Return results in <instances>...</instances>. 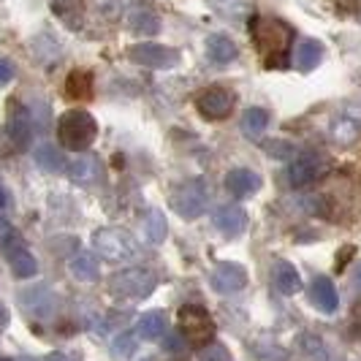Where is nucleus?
Masks as SVG:
<instances>
[{"label": "nucleus", "instance_id": "f257e3e1", "mask_svg": "<svg viewBox=\"0 0 361 361\" xmlns=\"http://www.w3.org/2000/svg\"><path fill=\"white\" fill-rule=\"evenodd\" d=\"M250 38H253L255 49L264 57V63L269 68H283L286 66V57H288L290 47H293V27L288 22L277 17H264V14H255L250 19Z\"/></svg>", "mask_w": 361, "mask_h": 361}, {"label": "nucleus", "instance_id": "f03ea898", "mask_svg": "<svg viewBox=\"0 0 361 361\" xmlns=\"http://www.w3.org/2000/svg\"><path fill=\"white\" fill-rule=\"evenodd\" d=\"M98 136V123L92 120L90 111L85 109H68L66 114H60L57 120V142L66 149H87Z\"/></svg>", "mask_w": 361, "mask_h": 361}, {"label": "nucleus", "instance_id": "7ed1b4c3", "mask_svg": "<svg viewBox=\"0 0 361 361\" xmlns=\"http://www.w3.org/2000/svg\"><path fill=\"white\" fill-rule=\"evenodd\" d=\"M92 245L106 261H114V264H126V261H133L142 255L136 239L123 228H98L92 234Z\"/></svg>", "mask_w": 361, "mask_h": 361}, {"label": "nucleus", "instance_id": "20e7f679", "mask_svg": "<svg viewBox=\"0 0 361 361\" xmlns=\"http://www.w3.org/2000/svg\"><path fill=\"white\" fill-rule=\"evenodd\" d=\"M177 318H180V331L188 345L201 348V345L212 343V337H215V321H212V315L204 307L188 305V307L180 310Z\"/></svg>", "mask_w": 361, "mask_h": 361}, {"label": "nucleus", "instance_id": "39448f33", "mask_svg": "<svg viewBox=\"0 0 361 361\" xmlns=\"http://www.w3.org/2000/svg\"><path fill=\"white\" fill-rule=\"evenodd\" d=\"M158 286L155 274L147 269H123L111 274L109 280V290L117 299H147Z\"/></svg>", "mask_w": 361, "mask_h": 361}, {"label": "nucleus", "instance_id": "423d86ee", "mask_svg": "<svg viewBox=\"0 0 361 361\" xmlns=\"http://www.w3.org/2000/svg\"><path fill=\"white\" fill-rule=\"evenodd\" d=\"M169 204H171V209L180 217L196 220V217H201L204 209H207V188H204L199 180L182 182V185H177V190L171 193Z\"/></svg>", "mask_w": 361, "mask_h": 361}, {"label": "nucleus", "instance_id": "0eeeda50", "mask_svg": "<svg viewBox=\"0 0 361 361\" xmlns=\"http://www.w3.org/2000/svg\"><path fill=\"white\" fill-rule=\"evenodd\" d=\"M128 57L136 63V66H145V68H174L180 63V52L171 49V47H163V44H152V41H142V44H133L128 47Z\"/></svg>", "mask_w": 361, "mask_h": 361}, {"label": "nucleus", "instance_id": "6e6552de", "mask_svg": "<svg viewBox=\"0 0 361 361\" xmlns=\"http://www.w3.org/2000/svg\"><path fill=\"white\" fill-rule=\"evenodd\" d=\"M196 109L207 120H226L234 111V95L223 87H209L196 98Z\"/></svg>", "mask_w": 361, "mask_h": 361}, {"label": "nucleus", "instance_id": "1a4fd4ad", "mask_svg": "<svg viewBox=\"0 0 361 361\" xmlns=\"http://www.w3.org/2000/svg\"><path fill=\"white\" fill-rule=\"evenodd\" d=\"M212 286L220 293H236L247 286V271L234 261H223L212 269Z\"/></svg>", "mask_w": 361, "mask_h": 361}, {"label": "nucleus", "instance_id": "9d476101", "mask_svg": "<svg viewBox=\"0 0 361 361\" xmlns=\"http://www.w3.org/2000/svg\"><path fill=\"white\" fill-rule=\"evenodd\" d=\"M212 223H215V228L223 236H231V239H236V236H242V231L247 228V215H245V209H242V207L228 204V207H220V209H215Z\"/></svg>", "mask_w": 361, "mask_h": 361}, {"label": "nucleus", "instance_id": "9b49d317", "mask_svg": "<svg viewBox=\"0 0 361 361\" xmlns=\"http://www.w3.org/2000/svg\"><path fill=\"white\" fill-rule=\"evenodd\" d=\"M6 258H8V267H11V271H14L17 277H22V280L36 277V271H38L36 258L30 255V250H27L19 239H8V242H6Z\"/></svg>", "mask_w": 361, "mask_h": 361}, {"label": "nucleus", "instance_id": "f8f14e48", "mask_svg": "<svg viewBox=\"0 0 361 361\" xmlns=\"http://www.w3.org/2000/svg\"><path fill=\"white\" fill-rule=\"evenodd\" d=\"M326 171V166H321L318 155H305V158H293L288 166V182L293 188H305L312 180H318Z\"/></svg>", "mask_w": 361, "mask_h": 361}, {"label": "nucleus", "instance_id": "ddd939ff", "mask_svg": "<svg viewBox=\"0 0 361 361\" xmlns=\"http://www.w3.org/2000/svg\"><path fill=\"white\" fill-rule=\"evenodd\" d=\"M261 188V177L250 169H231L226 174V190L236 199H250Z\"/></svg>", "mask_w": 361, "mask_h": 361}, {"label": "nucleus", "instance_id": "4468645a", "mask_svg": "<svg viewBox=\"0 0 361 361\" xmlns=\"http://www.w3.org/2000/svg\"><path fill=\"white\" fill-rule=\"evenodd\" d=\"M310 302H312V307H318L321 312H334L337 305H340L334 283L329 277H324V274H318L312 280V286H310Z\"/></svg>", "mask_w": 361, "mask_h": 361}, {"label": "nucleus", "instance_id": "2eb2a0df", "mask_svg": "<svg viewBox=\"0 0 361 361\" xmlns=\"http://www.w3.org/2000/svg\"><path fill=\"white\" fill-rule=\"evenodd\" d=\"M321 60H324V44H321V41H315V38H305V41H299V44H296L293 63H296V68H299L302 73L315 71V68L321 66Z\"/></svg>", "mask_w": 361, "mask_h": 361}, {"label": "nucleus", "instance_id": "dca6fc26", "mask_svg": "<svg viewBox=\"0 0 361 361\" xmlns=\"http://www.w3.org/2000/svg\"><path fill=\"white\" fill-rule=\"evenodd\" d=\"M271 283H274V288L280 290L283 296H293L296 290L302 288V277H299L296 267L288 264V261H277L271 267Z\"/></svg>", "mask_w": 361, "mask_h": 361}, {"label": "nucleus", "instance_id": "f3484780", "mask_svg": "<svg viewBox=\"0 0 361 361\" xmlns=\"http://www.w3.org/2000/svg\"><path fill=\"white\" fill-rule=\"evenodd\" d=\"M236 54H239V49L228 36L215 33V36L207 38V57L217 66H228L231 60H236Z\"/></svg>", "mask_w": 361, "mask_h": 361}, {"label": "nucleus", "instance_id": "a211bd4d", "mask_svg": "<svg viewBox=\"0 0 361 361\" xmlns=\"http://www.w3.org/2000/svg\"><path fill=\"white\" fill-rule=\"evenodd\" d=\"M8 133L17 147H25L30 142V114L19 104H11V111H8Z\"/></svg>", "mask_w": 361, "mask_h": 361}, {"label": "nucleus", "instance_id": "6ab92c4d", "mask_svg": "<svg viewBox=\"0 0 361 361\" xmlns=\"http://www.w3.org/2000/svg\"><path fill=\"white\" fill-rule=\"evenodd\" d=\"M68 269L76 280H82V283H92L95 277H98V255L95 253H85V250H79V253L73 255L71 261H68Z\"/></svg>", "mask_w": 361, "mask_h": 361}, {"label": "nucleus", "instance_id": "aec40b11", "mask_svg": "<svg viewBox=\"0 0 361 361\" xmlns=\"http://www.w3.org/2000/svg\"><path fill=\"white\" fill-rule=\"evenodd\" d=\"M52 290L47 288V286H41V288H30L22 293V307L27 310V312H33V315H49L52 312Z\"/></svg>", "mask_w": 361, "mask_h": 361}, {"label": "nucleus", "instance_id": "412c9836", "mask_svg": "<svg viewBox=\"0 0 361 361\" xmlns=\"http://www.w3.org/2000/svg\"><path fill=\"white\" fill-rule=\"evenodd\" d=\"M66 95L71 101H90L92 98V73L90 71H71L66 79Z\"/></svg>", "mask_w": 361, "mask_h": 361}, {"label": "nucleus", "instance_id": "4be33fe9", "mask_svg": "<svg viewBox=\"0 0 361 361\" xmlns=\"http://www.w3.org/2000/svg\"><path fill=\"white\" fill-rule=\"evenodd\" d=\"M128 30L136 33V36H155L161 30V19L147 8H136V11L128 14Z\"/></svg>", "mask_w": 361, "mask_h": 361}, {"label": "nucleus", "instance_id": "5701e85b", "mask_svg": "<svg viewBox=\"0 0 361 361\" xmlns=\"http://www.w3.org/2000/svg\"><path fill=\"white\" fill-rule=\"evenodd\" d=\"M163 331H166V312L161 310H152V312H145L136 324V334L142 340H161Z\"/></svg>", "mask_w": 361, "mask_h": 361}, {"label": "nucleus", "instance_id": "b1692460", "mask_svg": "<svg viewBox=\"0 0 361 361\" xmlns=\"http://www.w3.org/2000/svg\"><path fill=\"white\" fill-rule=\"evenodd\" d=\"M267 126H269V114L258 106L245 109V114H242V120H239V128H242V133H245L247 139H258V136L267 130Z\"/></svg>", "mask_w": 361, "mask_h": 361}, {"label": "nucleus", "instance_id": "393cba45", "mask_svg": "<svg viewBox=\"0 0 361 361\" xmlns=\"http://www.w3.org/2000/svg\"><path fill=\"white\" fill-rule=\"evenodd\" d=\"M33 158H36V166H41L44 171H60L63 166H68L66 158H63V152L54 145H38L33 149Z\"/></svg>", "mask_w": 361, "mask_h": 361}, {"label": "nucleus", "instance_id": "a878e982", "mask_svg": "<svg viewBox=\"0 0 361 361\" xmlns=\"http://www.w3.org/2000/svg\"><path fill=\"white\" fill-rule=\"evenodd\" d=\"M169 234V226H166V215L161 209H149L145 217V236L152 242V245H161Z\"/></svg>", "mask_w": 361, "mask_h": 361}, {"label": "nucleus", "instance_id": "bb28decb", "mask_svg": "<svg viewBox=\"0 0 361 361\" xmlns=\"http://www.w3.org/2000/svg\"><path fill=\"white\" fill-rule=\"evenodd\" d=\"M95 171H98V161L90 155H82L73 163H68V177L73 182H90L95 180Z\"/></svg>", "mask_w": 361, "mask_h": 361}, {"label": "nucleus", "instance_id": "cd10ccee", "mask_svg": "<svg viewBox=\"0 0 361 361\" xmlns=\"http://www.w3.org/2000/svg\"><path fill=\"white\" fill-rule=\"evenodd\" d=\"M359 123H353V120H334V126H331V136L340 142V145H350L356 136H359Z\"/></svg>", "mask_w": 361, "mask_h": 361}, {"label": "nucleus", "instance_id": "c85d7f7f", "mask_svg": "<svg viewBox=\"0 0 361 361\" xmlns=\"http://www.w3.org/2000/svg\"><path fill=\"white\" fill-rule=\"evenodd\" d=\"M199 361H234L228 348L220 343H207L199 348Z\"/></svg>", "mask_w": 361, "mask_h": 361}, {"label": "nucleus", "instance_id": "c756f323", "mask_svg": "<svg viewBox=\"0 0 361 361\" xmlns=\"http://www.w3.org/2000/svg\"><path fill=\"white\" fill-rule=\"evenodd\" d=\"M264 149H267V155H271V158H280V161H288V163L299 155L296 145H288V142H267Z\"/></svg>", "mask_w": 361, "mask_h": 361}, {"label": "nucleus", "instance_id": "7c9ffc66", "mask_svg": "<svg viewBox=\"0 0 361 361\" xmlns=\"http://www.w3.org/2000/svg\"><path fill=\"white\" fill-rule=\"evenodd\" d=\"M133 348H136L133 334H130V331H123V334H117V337H114V343H111V353H114L117 359H126V356L133 353Z\"/></svg>", "mask_w": 361, "mask_h": 361}, {"label": "nucleus", "instance_id": "2f4dec72", "mask_svg": "<svg viewBox=\"0 0 361 361\" xmlns=\"http://www.w3.org/2000/svg\"><path fill=\"white\" fill-rule=\"evenodd\" d=\"M52 8H54V14H60V17L68 22V11H82V0H73V3H66V0H52Z\"/></svg>", "mask_w": 361, "mask_h": 361}, {"label": "nucleus", "instance_id": "473e14b6", "mask_svg": "<svg viewBox=\"0 0 361 361\" xmlns=\"http://www.w3.org/2000/svg\"><path fill=\"white\" fill-rule=\"evenodd\" d=\"M11 79H14V66L0 57V85H8Z\"/></svg>", "mask_w": 361, "mask_h": 361}, {"label": "nucleus", "instance_id": "72a5a7b5", "mask_svg": "<svg viewBox=\"0 0 361 361\" xmlns=\"http://www.w3.org/2000/svg\"><path fill=\"white\" fill-rule=\"evenodd\" d=\"M337 6L348 11V14H353V11H361V0H337Z\"/></svg>", "mask_w": 361, "mask_h": 361}, {"label": "nucleus", "instance_id": "f704fd0d", "mask_svg": "<svg viewBox=\"0 0 361 361\" xmlns=\"http://www.w3.org/2000/svg\"><path fill=\"white\" fill-rule=\"evenodd\" d=\"M350 288L356 290V293H361V264L356 267V271L350 274Z\"/></svg>", "mask_w": 361, "mask_h": 361}, {"label": "nucleus", "instance_id": "c9c22d12", "mask_svg": "<svg viewBox=\"0 0 361 361\" xmlns=\"http://www.w3.org/2000/svg\"><path fill=\"white\" fill-rule=\"evenodd\" d=\"M8 324V310L3 307V302H0V329Z\"/></svg>", "mask_w": 361, "mask_h": 361}, {"label": "nucleus", "instance_id": "e433bc0d", "mask_svg": "<svg viewBox=\"0 0 361 361\" xmlns=\"http://www.w3.org/2000/svg\"><path fill=\"white\" fill-rule=\"evenodd\" d=\"M47 361H68L66 356H60V353H52V356H47Z\"/></svg>", "mask_w": 361, "mask_h": 361}, {"label": "nucleus", "instance_id": "4c0bfd02", "mask_svg": "<svg viewBox=\"0 0 361 361\" xmlns=\"http://www.w3.org/2000/svg\"><path fill=\"white\" fill-rule=\"evenodd\" d=\"M0 204H3V190H0Z\"/></svg>", "mask_w": 361, "mask_h": 361}]
</instances>
